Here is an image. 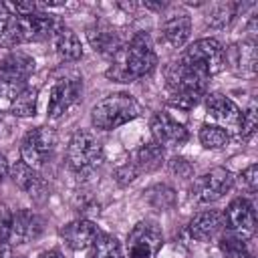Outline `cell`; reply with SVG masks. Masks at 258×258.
<instances>
[{
    "mask_svg": "<svg viewBox=\"0 0 258 258\" xmlns=\"http://www.w3.org/2000/svg\"><path fill=\"white\" fill-rule=\"evenodd\" d=\"M157 64V54L153 40L147 32H137L131 36L127 46H121L113 54V64L107 71V77L117 83H131L135 79L147 77Z\"/></svg>",
    "mask_w": 258,
    "mask_h": 258,
    "instance_id": "obj_1",
    "label": "cell"
},
{
    "mask_svg": "<svg viewBox=\"0 0 258 258\" xmlns=\"http://www.w3.org/2000/svg\"><path fill=\"white\" fill-rule=\"evenodd\" d=\"M165 79H167V87H169V95H171L169 101L179 109H189L206 93L210 77L204 75L202 71L194 69L191 64H187L179 56L177 60H173L167 67Z\"/></svg>",
    "mask_w": 258,
    "mask_h": 258,
    "instance_id": "obj_2",
    "label": "cell"
},
{
    "mask_svg": "<svg viewBox=\"0 0 258 258\" xmlns=\"http://www.w3.org/2000/svg\"><path fill=\"white\" fill-rule=\"evenodd\" d=\"M141 113V105L135 101L129 93H113L105 99H101L91 109V123L95 129L111 131L117 129L133 119H137Z\"/></svg>",
    "mask_w": 258,
    "mask_h": 258,
    "instance_id": "obj_3",
    "label": "cell"
},
{
    "mask_svg": "<svg viewBox=\"0 0 258 258\" xmlns=\"http://www.w3.org/2000/svg\"><path fill=\"white\" fill-rule=\"evenodd\" d=\"M67 161H69V167L75 169L77 173H89L101 165L103 145L93 131L79 129L73 133L67 147Z\"/></svg>",
    "mask_w": 258,
    "mask_h": 258,
    "instance_id": "obj_4",
    "label": "cell"
},
{
    "mask_svg": "<svg viewBox=\"0 0 258 258\" xmlns=\"http://www.w3.org/2000/svg\"><path fill=\"white\" fill-rule=\"evenodd\" d=\"M56 30V22L50 14L44 12H32L26 16H12L8 34L4 42L14 44V42H32V40H42L48 34Z\"/></svg>",
    "mask_w": 258,
    "mask_h": 258,
    "instance_id": "obj_5",
    "label": "cell"
},
{
    "mask_svg": "<svg viewBox=\"0 0 258 258\" xmlns=\"http://www.w3.org/2000/svg\"><path fill=\"white\" fill-rule=\"evenodd\" d=\"M181 58L187 64H191L194 69H198L204 75H208V77L220 73L226 67V50L216 38H200V40H196L189 48H185Z\"/></svg>",
    "mask_w": 258,
    "mask_h": 258,
    "instance_id": "obj_6",
    "label": "cell"
},
{
    "mask_svg": "<svg viewBox=\"0 0 258 258\" xmlns=\"http://www.w3.org/2000/svg\"><path fill=\"white\" fill-rule=\"evenodd\" d=\"M234 185V175L224 167H214L198 175L191 183V198L198 204H212L224 198Z\"/></svg>",
    "mask_w": 258,
    "mask_h": 258,
    "instance_id": "obj_7",
    "label": "cell"
},
{
    "mask_svg": "<svg viewBox=\"0 0 258 258\" xmlns=\"http://www.w3.org/2000/svg\"><path fill=\"white\" fill-rule=\"evenodd\" d=\"M54 145H56L54 129H50V127H34L22 139V145H20L22 163H26L32 169H38L40 165H44V161L52 153Z\"/></svg>",
    "mask_w": 258,
    "mask_h": 258,
    "instance_id": "obj_8",
    "label": "cell"
},
{
    "mask_svg": "<svg viewBox=\"0 0 258 258\" xmlns=\"http://www.w3.org/2000/svg\"><path fill=\"white\" fill-rule=\"evenodd\" d=\"M163 246V234L153 222H137L127 236L129 258H155Z\"/></svg>",
    "mask_w": 258,
    "mask_h": 258,
    "instance_id": "obj_9",
    "label": "cell"
},
{
    "mask_svg": "<svg viewBox=\"0 0 258 258\" xmlns=\"http://www.w3.org/2000/svg\"><path fill=\"white\" fill-rule=\"evenodd\" d=\"M206 113L212 119V125L222 127L228 135L238 133L242 127V109L222 93H210L206 97Z\"/></svg>",
    "mask_w": 258,
    "mask_h": 258,
    "instance_id": "obj_10",
    "label": "cell"
},
{
    "mask_svg": "<svg viewBox=\"0 0 258 258\" xmlns=\"http://www.w3.org/2000/svg\"><path fill=\"white\" fill-rule=\"evenodd\" d=\"M83 91V83L79 77H58L52 87H50V95H48V105H46V113L50 119H58L60 115H64L81 97Z\"/></svg>",
    "mask_w": 258,
    "mask_h": 258,
    "instance_id": "obj_11",
    "label": "cell"
},
{
    "mask_svg": "<svg viewBox=\"0 0 258 258\" xmlns=\"http://www.w3.org/2000/svg\"><path fill=\"white\" fill-rule=\"evenodd\" d=\"M224 220L226 226L230 228V234L242 238V240H250L256 232V214H254V206L246 200V198H236L228 204L226 212H224Z\"/></svg>",
    "mask_w": 258,
    "mask_h": 258,
    "instance_id": "obj_12",
    "label": "cell"
},
{
    "mask_svg": "<svg viewBox=\"0 0 258 258\" xmlns=\"http://www.w3.org/2000/svg\"><path fill=\"white\" fill-rule=\"evenodd\" d=\"M34 71V58L24 52H10L0 60V81L16 95L26 87V79Z\"/></svg>",
    "mask_w": 258,
    "mask_h": 258,
    "instance_id": "obj_13",
    "label": "cell"
},
{
    "mask_svg": "<svg viewBox=\"0 0 258 258\" xmlns=\"http://www.w3.org/2000/svg\"><path fill=\"white\" fill-rule=\"evenodd\" d=\"M159 30L163 40L171 46V48H181L185 44V40L189 38L191 32V18L189 12L183 10L181 6H171L159 22Z\"/></svg>",
    "mask_w": 258,
    "mask_h": 258,
    "instance_id": "obj_14",
    "label": "cell"
},
{
    "mask_svg": "<svg viewBox=\"0 0 258 258\" xmlns=\"http://www.w3.org/2000/svg\"><path fill=\"white\" fill-rule=\"evenodd\" d=\"M151 133H153V141L161 147H179L189 137L185 125L173 119L165 111H157L151 117Z\"/></svg>",
    "mask_w": 258,
    "mask_h": 258,
    "instance_id": "obj_15",
    "label": "cell"
},
{
    "mask_svg": "<svg viewBox=\"0 0 258 258\" xmlns=\"http://www.w3.org/2000/svg\"><path fill=\"white\" fill-rule=\"evenodd\" d=\"M226 228V220H224V212L220 210H204L198 212L187 226V232L194 240L198 242H210L214 238H218Z\"/></svg>",
    "mask_w": 258,
    "mask_h": 258,
    "instance_id": "obj_16",
    "label": "cell"
},
{
    "mask_svg": "<svg viewBox=\"0 0 258 258\" xmlns=\"http://www.w3.org/2000/svg\"><path fill=\"white\" fill-rule=\"evenodd\" d=\"M99 234H101L99 228H97L91 220H83V218L69 222V224L60 230L62 242H64L71 250H77V252L91 248V246L95 244V240H97Z\"/></svg>",
    "mask_w": 258,
    "mask_h": 258,
    "instance_id": "obj_17",
    "label": "cell"
},
{
    "mask_svg": "<svg viewBox=\"0 0 258 258\" xmlns=\"http://www.w3.org/2000/svg\"><path fill=\"white\" fill-rule=\"evenodd\" d=\"M44 222L30 210H20L12 214V226H10V242L14 244H26L36 240L42 234Z\"/></svg>",
    "mask_w": 258,
    "mask_h": 258,
    "instance_id": "obj_18",
    "label": "cell"
},
{
    "mask_svg": "<svg viewBox=\"0 0 258 258\" xmlns=\"http://www.w3.org/2000/svg\"><path fill=\"white\" fill-rule=\"evenodd\" d=\"M54 50L62 60H79L83 56V46L77 36V32L69 26H56L52 32Z\"/></svg>",
    "mask_w": 258,
    "mask_h": 258,
    "instance_id": "obj_19",
    "label": "cell"
},
{
    "mask_svg": "<svg viewBox=\"0 0 258 258\" xmlns=\"http://www.w3.org/2000/svg\"><path fill=\"white\" fill-rule=\"evenodd\" d=\"M12 179H14V183H16L20 189H24L30 198H38L40 194H44V181H42V177L38 175V171L32 169V167H28V165L22 163V161H18V163L12 167Z\"/></svg>",
    "mask_w": 258,
    "mask_h": 258,
    "instance_id": "obj_20",
    "label": "cell"
},
{
    "mask_svg": "<svg viewBox=\"0 0 258 258\" xmlns=\"http://www.w3.org/2000/svg\"><path fill=\"white\" fill-rule=\"evenodd\" d=\"M137 173L141 171H153L157 167H161L163 163V147L157 145L155 141H149V143H143L135 153H133V161H129Z\"/></svg>",
    "mask_w": 258,
    "mask_h": 258,
    "instance_id": "obj_21",
    "label": "cell"
},
{
    "mask_svg": "<svg viewBox=\"0 0 258 258\" xmlns=\"http://www.w3.org/2000/svg\"><path fill=\"white\" fill-rule=\"evenodd\" d=\"M230 58L240 75H254L256 71V44L254 40H242L232 46Z\"/></svg>",
    "mask_w": 258,
    "mask_h": 258,
    "instance_id": "obj_22",
    "label": "cell"
},
{
    "mask_svg": "<svg viewBox=\"0 0 258 258\" xmlns=\"http://www.w3.org/2000/svg\"><path fill=\"white\" fill-rule=\"evenodd\" d=\"M36 105H38V89H32L26 85L22 91H18L12 97L8 109L16 117H32L36 113Z\"/></svg>",
    "mask_w": 258,
    "mask_h": 258,
    "instance_id": "obj_23",
    "label": "cell"
},
{
    "mask_svg": "<svg viewBox=\"0 0 258 258\" xmlns=\"http://www.w3.org/2000/svg\"><path fill=\"white\" fill-rule=\"evenodd\" d=\"M236 8L238 6L234 2H216V4L210 6V10L206 14V22L214 28H224L234 20Z\"/></svg>",
    "mask_w": 258,
    "mask_h": 258,
    "instance_id": "obj_24",
    "label": "cell"
},
{
    "mask_svg": "<svg viewBox=\"0 0 258 258\" xmlns=\"http://www.w3.org/2000/svg\"><path fill=\"white\" fill-rule=\"evenodd\" d=\"M89 40H91V44L95 46V50L107 52V54H111V56L121 48L119 40L115 38V32H111L109 28H103V26H97V30L91 28V30H89Z\"/></svg>",
    "mask_w": 258,
    "mask_h": 258,
    "instance_id": "obj_25",
    "label": "cell"
},
{
    "mask_svg": "<svg viewBox=\"0 0 258 258\" xmlns=\"http://www.w3.org/2000/svg\"><path fill=\"white\" fill-rule=\"evenodd\" d=\"M91 258H123L121 242L111 234H99L93 244V256Z\"/></svg>",
    "mask_w": 258,
    "mask_h": 258,
    "instance_id": "obj_26",
    "label": "cell"
},
{
    "mask_svg": "<svg viewBox=\"0 0 258 258\" xmlns=\"http://www.w3.org/2000/svg\"><path fill=\"white\" fill-rule=\"evenodd\" d=\"M230 141V135L218 127V125H212V123H206L202 125L200 129V143L206 147V149H224Z\"/></svg>",
    "mask_w": 258,
    "mask_h": 258,
    "instance_id": "obj_27",
    "label": "cell"
},
{
    "mask_svg": "<svg viewBox=\"0 0 258 258\" xmlns=\"http://www.w3.org/2000/svg\"><path fill=\"white\" fill-rule=\"evenodd\" d=\"M220 248L224 250L226 258H252L248 252L246 240H242L234 234H224L220 240Z\"/></svg>",
    "mask_w": 258,
    "mask_h": 258,
    "instance_id": "obj_28",
    "label": "cell"
},
{
    "mask_svg": "<svg viewBox=\"0 0 258 258\" xmlns=\"http://www.w3.org/2000/svg\"><path fill=\"white\" fill-rule=\"evenodd\" d=\"M145 198L155 206V208H167L173 204V191L165 185H155V187H149L145 191Z\"/></svg>",
    "mask_w": 258,
    "mask_h": 258,
    "instance_id": "obj_29",
    "label": "cell"
},
{
    "mask_svg": "<svg viewBox=\"0 0 258 258\" xmlns=\"http://www.w3.org/2000/svg\"><path fill=\"white\" fill-rule=\"evenodd\" d=\"M256 129V107L250 105L246 111H242V127H240V137L248 139Z\"/></svg>",
    "mask_w": 258,
    "mask_h": 258,
    "instance_id": "obj_30",
    "label": "cell"
},
{
    "mask_svg": "<svg viewBox=\"0 0 258 258\" xmlns=\"http://www.w3.org/2000/svg\"><path fill=\"white\" fill-rule=\"evenodd\" d=\"M10 226H12V212L0 204V246L8 242L10 238Z\"/></svg>",
    "mask_w": 258,
    "mask_h": 258,
    "instance_id": "obj_31",
    "label": "cell"
},
{
    "mask_svg": "<svg viewBox=\"0 0 258 258\" xmlns=\"http://www.w3.org/2000/svg\"><path fill=\"white\" fill-rule=\"evenodd\" d=\"M242 183L250 189V191H254L256 189V185H258V167L252 163V165H248L244 171H242Z\"/></svg>",
    "mask_w": 258,
    "mask_h": 258,
    "instance_id": "obj_32",
    "label": "cell"
},
{
    "mask_svg": "<svg viewBox=\"0 0 258 258\" xmlns=\"http://www.w3.org/2000/svg\"><path fill=\"white\" fill-rule=\"evenodd\" d=\"M10 22H12V14L4 8V4H0V42H4L8 28H10Z\"/></svg>",
    "mask_w": 258,
    "mask_h": 258,
    "instance_id": "obj_33",
    "label": "cell"
},
{
    "mask_svg": "<svg viewBox=\"0 0 258 258\" xmlns=\"http://www.w3.org/2000/svg\"><path fill=\"white\" fill-rule=\"evenodd\" d=\"M171 167H173V171H175L177 175H183V177H187V175L191 173V165H189L185 159H181V157H175L173 163H171Z\"/></svg>",
    "mask_w": 258,
    "mask_h": 258,
    "instance_id": "obj_34",
    "label": "cell"
},
{
    "mask_svg": "<svg viewBox=\"0 0 258 258\" xmlns=\"http://www.w3.org/2000/svg\"><path fill=\"white\" fill-rule=\"evenodd\" d=\"M8 171H10V167H8V161H6V157L0 153V181L8 175Z\"/></svg>",
    "mask_w": 258,
    "mask_h": 258,
    "instance_id": "obj_35",
    "label": "cell"
},
{
    "mask_svg": "<svg viewBox=\"0 0 258 258\" xmlns=\"http://www.w3.org/2000/svg\"><path fill=\"white\" fill-rule=\"evenodd\" d=\"M44 258H64V256H62L58 250H50V252H46V256H44Z\"/></svg>",
    "mask_w": 258,
    "mask_h": 258,
    "instance_id": "obj_36",
    "label": "cell"
},
{
    "mask_svg": "<svg viewBox=\"0 0 258 258\" xmlns=\"http://www.w3.org/2000/svg\"><path fill=\"white\" fill-rule=\"evenodd\" d=\"M8 256V252H6V248H4V244L0 246V258H6Z\"/></svg>",
    "mask_w": 258,
    "mask_h": 258,
    "instance_id": "obj_37",
    "label": "cell"
},
{
    "mask_svg": "<svg viewBox=\"0 0 258 258\" xmlns=\"http://www.w3.org/2000/svg\"><path fill=\"white\" fill-rule=\"evenodd\" d=\"M0 121H2V113H0Z\"/></svg>",
    "mask_w": 258,
    "mask_h": 258,
    "instance_id": "obj_38",
    "label": "cell"
},
{
    "mask_svg": "<svg viewBox=\"0 0 258 258\" xmlns=\"http://www.w3.org/2000/svg\"><path fill=\"white\" fill-rule=\"evenodd\" d=\"M83 258H91V256H83Z\"/></svg>",
    "mask_w": 258,
    "mask_h": 258,
    "instance_id": "obj_39",
    "label": "cell"
},
{
    "mask_svg": "<svg viewBox=\"0 0 258 258\" xmlns=\"http://www.w3.org/2000/svg\"><path fill=\"white\" fill-rule=\"evenodd\" d=\"M214 258H218V256H214Z\"/></svg>",
    "mask_w": 258,
    "mask_h": 258,
    "instance_id": "obj_40",
    "label": "cell"
}]
</instances>
